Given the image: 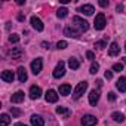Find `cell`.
Wrapping results in <instances>:
<instances>
[{"label": "cell", "mask_w": 126, "mask_h": 126, "mask_svg": "<svg viewBox=\"0 0 126 126\" xmlns=\"http://www.w3.org/2000/svg\"><path fill=\"white\" fill-rule=\"evenodd\" d=\"M56 113H58V114H61V116H64L65 119H67V117H70V114H71V111H70V110H67L65 107H56Z\"/></svg>", "instance_id": "44dd1931"}, {"label": "cell", "mask_w": 126, "mask_h": 126, "mask_svg": "<svg viewBox=\"0 0 126 126\" xmlns=\"http://www.w3.org/2000/svg\"><path fill=\"white\" fill-rule=\"evenodd\" d=\"M11 101H12L14 104H19V102H22V101H24V92H22V91L15 92V94L11 96Z\"/></svg>", "instance_id": "4fadbf2b"}, {"label": "cell", "mask_w": 126, "mask_h": 126, "mask_svg": "<svg viewBox=\"0 0 126 126\" xmlns=\"http://www.w3.org/2000/svg\"><path fill=\"white\" fill-rule=\"evenodd\" d=\"M123 64H126V56H125V58H123Z\"/></svg>", "instance_id": "b9f144b4"}, {"label": "cell", "mask_w": 126, "mask_h": 126, "mask_svg": "<svg viewBox=\"0 0 126 126\" xmlns=\"http://www.w3.org/2000/svg\"><path fill=\"white\" fill-rule=\"evenodd\" d=\"M71 25H73L76 30H79L80 33H85V31H88V28H89V22L85 21V19H82L80 16H74Z\"/></svg>", "instance_id": "6da1fadb"}, {"label": "cell", "mask_w": 126, "mask_h": 126, "mask_svg": "<svg viewBox=\"0 0 126 126\" xmlns=\"http://www.w3.org/2000/svg\"><path fill=\"white\" fill-rule=\"evenodd\" d=\"M11 113H12V116H14V117H19V116H21V111H19L18 108H15V107H12V108H11Z\"/></svg>", "instance_id": "4dcf8cb0"}, {"label": "cell", "mask_w": 126, "mask_h": 126, "mask_svg": "<svg viewBox=\"0 0 126 126\" xmlns=\"http://www.w3.org/2000/svg\"><path fill=\"white\" fill-rule=\"evenodd\" d=\"M70 92H71V86H70V85L65 83V85H61V86H59V94H61V95L65 96V95H70Z\"/></svg>", "instance_id": "ffe728a7"}, {"label": "cell", "mask_w": 126, "mask_h": 126, "mask_svg": "<svg viewBox=\"0 0 126 126\" xmlns=\"http://www.w3.org/2000/svg\"><path fill=\"white\" fill-rule=\"evenodd\" d=\"M11 123V117H9V114H2L0 116V126H8Z\"/></svg>", "instance_id": "603a6c76"}, {"label": "cell", "mask_w": 126, "mask_h": 126, "mask_svg": "<svg viewBox=\"0 0 126 126\" xmlns=\"http://www.w3.org/2000/svg\"><path fill=\"white\" fill-rule=\"evenodd\" d=\"M99 6L107 8V6H108V0H99Z\"/></svg>", "instance_id": "836d02e7"}, {"label": "cell", "mask_w": 126, "mask_h": 126, "mask_svg": "<svg viewBox=\"0 0 126 126\" xmlns=\"http://www.w3.org/2000/svg\"><path fill=\"white\" fill-rule=\"evenodd\" d=\"M30 22H31V25H33L34 30H37V31H43V30H45V25H43V22H42L40 18H37V16H31Z\"/></svg>", "instance_id": "52a82bcc"}, {"label": "cell", "mask_w": 126, "mask_h": 126, "mask_svg": "<svg viewBox=\"0 0 126 126\" xmlns=\"http://www.w3.org/2000/svg\"><path fill=\"white\" fill-rule=\"evenodd\" d=\"M45 98H46V102H56V101H58V94H56V91L49 89V91L46 92Z\"/></svg>", "instance_id": "9c48e42d"}, {"label": "cell", "mask_w": 126, "mask_h": 126, "mask_svg": "<svg viewBox=\"0 0 126 126\" xmlns=\"http://www.w3.org/2000/svg\"><path fill=\"white\" fill-rule=\"evenodd\" d=\"M111 119L116 120V122H119V123H123V122H125V116H123L122 113H119V111H114V113L111 114Z\"/></svg>", "instance_id": "cb8c5ba5"}, {"label": "cell", "mask_w": 126, "mask_h": 126, "mask_svg": "<svg viewBox=\"0 0 126 126\" xmlns=\"http://www.w3.org/2000/svg\"><path fill=\"white\" fill-rule=\"evenodd\" d=\"M64 74H65V64L62 61H59L56 64V67H55V70H53V77L55 79H61Z\"/></svg>", "instance_id": "5b68a950"}, {"label": "cell", "mask_w": 126, "mask_h": 126, "mask_svg": "<svg viewBox=\"0 0 126 126\" xmlns=\"http://www.w3.org/2000/svg\"><path fill=\"white\" fill-rule=\"evenodd\" d=\"M18 21H21V22L25 21V15H24V14H19V15H18Z\"/></svg>", "instance_id": "d590c367"}, {"label": "cell", "mask_w": 126, "mask_h": 126, "mask_svg": "<svg viewBox=\"0 0 126 126\" xmlns=\"http://www.w3.org/2000/svg\"><path fill=\"white\" fill-rule=\"evenodd\" d=\"M9 42L11 43H18L19 42V36L18 34H11L9 36Z\"/></svg>", "instance_id": "f1b7e54d"}, {"label": "cell", "mask_w": 126, "mask_h": 126, "mask_svg": "<svg viewBox=\"0 0 126 126\" xmlns=\"http://www.w3.org/2000/svg\"><path fill=\"white\" fill-rule=\"evenodd\" d=\"M108 99H110V101H116V94H114V92H110V94H108Z\"/></svg>", "instance_id": "e575fe53"}, {"label": "cell", "mask_w": 126, "mask_h": 126, "mask_svg": "<svg viewBox=\"0 0 126 126\" xmlns=\"http://www.w3.org/2000/svg\"><path fill=\"white\" fill-rule=\"evenodd\" d=\"M96 123H98V119L92 114H86V116L82 117V125L83 126H95Z\"/></svg>", "instance_id": "8992f818"}, {"label": "cell", "mask_w": 126, "mask_h": 126, "mask_svg": "<svg viewBox=\"0 0 126 126\" xmlns=\"http://www.w3.org/2000/svg\"><path fill=\"white\" fill-rule=\"evenodd\" d=\"M125 49H126V45H125Z\"/></svg>", "instance_id": "7bdbcfd3"}, {"label": "cell", "mask_w": 126, "mask_h": 126, "mask_svg": "<svg viewBox=\"0 0 126 126\" xmlns=\"http://www.w3.org/2000/svg\"><path fill=\"white\" fill-rule=\"evenodd\" d=\"M9 55L12 56V59H19L21 55H22V49H21V47H14V49L9 52Z\"/></svg>", "instance_id": "d6986e66"}, {"label": "cell", "mask_w": 126, "mask_h": 126, "mask_svg": "<svg viewBox=\"0 0 126 126\" xmlns=\"http://www.w3.org/2000/svg\"><path fill=\"white\" fill-rule=\"evenodd\" d=\"M67 46H68V43H67L65 40H59V42L56 43V47H58V49H65Z\"/></svg>", "instance_id": "83f0119b"}, {"label": "cell", "mask_w": 126, "mask_h": 126, "mask_svg": "<svg viewBox=\"0 0 126 126\" xmlns=\"http://www.w3.org/2000/svg\"><path fill=\"white\" fill-rule=\"evenodd\" d=\"M98 70H99V65H98V62H92V65H91V70H89V73H91V74H96V73H98Z\"/></svg>", "instance_id": "484cf974"}, {"label": "cell", "mask_w": 126, "mask_h": 126, "mask_svg": "<svg viewBox=\"0 0 126 126\" xmlns=\"http://www.w3.org/2000/svg\"><path fill=\"white\" fill-rule=\"evenodd\" d=\"M117 12H123V5H117Z\"/></svg>", "instance_id": "74e56055"}, {"label": "cell", "mask_w": 126, "mask_h": 126, "mask_svg": "<svg viewBox=\"0 0 126 126\" xmlns=\"http://www.w3.org/2000/svg\"><path fill=\"white\" fill-rule=\"evenodd\" d=\"M95 47L96 49H104V47H107V42L105 40H99V42L95 43Z\"/></svg>", "instance_id": "4316f807"}, {"label": "cell", "mask_w": 126, "mask_h": 126, "mask_svg": "<svg viewBox=\"0 0 126 126\" xmlns=\"http://www.w3.org/2000/svg\"><path fill=\"white\" fill-rule=\"evenodd\" d=\"M105 24H107V21H105V15L101 12V14H98L96 16H95V21H94V27H95V30H104L105 28Z\"/></svg>", "instance_id": "3957f363"}, {"label": "cell", "mask_w": 126, "mask_h": 126, "mask_svg": "<svg viewBox=\"0 0 126 126\" xmlns=\"http://www.w3.org/2000/svg\"><path fill=\"white\" fill-rule=\"evenodd\" d=\"M16 74H18V80L21 82V83H24V82H27V70L24 68V67H18V71H16Z\"/></svg>", "instance_id": "5bb4252c"}, {"label": "cell", "mask_w": 126, "mask_h": 126, "mask_svg": "<svg viewBox=\"0 0 126 126\" xmlns=\"http://www.w3.org/2000/svg\"><path fill=\"white\" fill-rule=\"evenodd\" d=\"M79 12H82V14H85V15H92V14L95 12V9H94L92 5H83V6L79 8Z\"/></svg>", "instance_id": "9a60e30c"}, {"label": "cell", "mask_w": 126, "mask_h": 126, "mask_svg": "<svg viewBox=\"0 0 126 126\" xmlns=\"http://www.w3.org/2000/svg\"><path fill=\"white\" fill-rule=\"evenodd\" d=\"M31 125H33V126H45V120H43L40 116L33 114V116H31Z\"/></svg>", "instance_id": "e0dca14e"}, {"label": "cell", "mask_w": 126, "mask_h": 126, "mask_svg": "<svg viewBox=\"0 0 126 126\" xmlns=\"http://www.w3.org/2000/svg\"><path fill=\"white\" fill-rule=\"evenodd\" d=\"M119 53H120V46H119V43H117V42H113V43L110 45L108 55H110V56H117Z\"/></svg>", "instance_id": "30bf717a"}, {"label": "cell", "mask_w": 126, "mask_h": 126, "mask_svg": "<svg viewBox=\"0 0 126 126\" xmlns=\"http://www.w3.org/2000/svg\"><path fill=\"white\" fill-rule=\"evenodd\" d=\"M68 65H70L71 70H77V68L80 67V62H79V59H76V58H70V59H68Z\"/></svg>", "instance_id": "7402d4cb"}, {"label": "cell", "mask_w": 126, "mask_h": 126, "mask_svg": "<svg viewBox=\"0 0 126 126\" xmlns=\"http://www.w3.org/2000/svg\"><path fill=\"white\" fill-rule=\"evenodd\" d=\"M96 85H98V88H101L102 86V80H96Z\"/></svg>", "instance_id": "f35d334b"}, {"label": "cell", "mask_w": 126, "mask_h": 126, "mask_svg": "<svg viewBox=\"0 0 126 126\" xmlns=\"http://www.w3.org/2000/svg\"><path fill=\"white\" fill-rule=\"evenodd\" d=\"M43 68V58H36L31 61V71L34 74H39Z\"/></svg>", "instance_id": "277c9868"}, {"label": "cell", "mask_w": 126, "mask_h": 126, "mask_svg": "<svg viewBox=\"0 0 126 126\" xmlns=\"http://www.w3.org/2000/svg\"><path fill=\"white\" fill-rule=\"evenodd\" d=\"M42 46H43L45 49H49V46H50V45H49V42H43V43H42Z\"/></svg>", "instance_id": "8d00e7d4"}, {"label": "cell", "mask_w": 126, "mask_h": 126, "mask_svg": "<svg viewBox=\"0 0 126 126\" xmlns=\"http://www.w3.org/2000/svg\"><path fill=\"white\" fill-rule=\"evenodd\" d=\"M14 79H15V74H14L12 71L6 70V71H3V73H2V80H5V82H8V83H12V82H14Z\"/></svg>", "instance_id": "2e32d148"}, {"label": "cell", "mask_w": 126, "mask_h": 126, "mask_svg": "<svg viewBox=\"0 0 126 126\" xmlns=\"http://www.w3.org/2000/svg\"><path fill=\"white\" fill-rule=\"evenodd\" d=\"M15 126H27V125H22V123H16Z\"/></svg>", "instance_id": "60d3db41"}, {"label": "cell", "mask_w": 126, "mask_h": 126, "mask_svg": "<svg viewBox=\"0 0 126 126\" xmlns=\"http://www.w3.org/2000/svg\"><path fill=\"white\" fill-rule=\"evenodd\" d=\"M104 77H105V79H107V80H111V79H113V73H111V71H108V70H107V71H105V73H104Z\"/></svg>", "instance_id": "d6a6232c"}, {"label": "cell", "mask_w": 126, "mask_h": 126, "mask_svg": "<svg viewBox=\"0 0 126 126\" xmlns=\"http://www.w3.org/2000/svg\"><path fill=\"white\" fill-rule=\"evenodd\" d=\"M116 88L119 89V92H126V77H120L116 83Z\"/></svg>", "instance_id": "ac0fdd59"}, {"label": "cell", "mask_w": 126, "mask_h": 126, "mask_svg": "<svg viewBox=\"0 0 126 126\" xmlns=\"http://www.w3.org/2000/svg\"><path fill=\"white\" fill-rule=\"evenodd\" d=\"M86 58H88V59H95V53H94L92 50H88V52H86Z\"/></svg>", "instance_id": "1f68e13d"}, {"label": "cell", "mask_w": 126, "mask_h": 126, "mask_svg": "<svg viewBox=\"0 0 126 126\" xmlns=\"http://www.w3.org/2000/svg\"><path fill=\"white\" fill-rule=\"evenodd\" d=\"M40 95H42V89H40L39 86L34 85V86L30 88V98H31V99H39Z\"/></svg>", "instance_id": "8fae6325"}, {"label": "cell", "mask_w": 126, "mask_h": 126, "mask_svg": "<svg viewBox=\"0 0 126 126\" xmlns=\"http://www.w3.org/2000/svg\"><path fill=\"white\" fill-rule=\"evenodd\" d=\"M16 3H18V5H24V3H25V0H18Z\"/></svg>", "instance_id": "ab89813d"}, {"label": "cell", "mask_w": 126, "mask_h": 126, "mask_svg": "<svg viewBox=\"0 0 126 126\" xmlns=\"http://www.w3.org/2000/svg\"><path fill=\"white\" fill-rule=\"evenodd\" d=\"M64 34H65L67 37H79L82 33H80L79 30H76L73 25H68V27H65V30H64Z\"/></svg>", "instance_id": "ba28073f"}, {"label": "cell", "mask_w": 126, "mask_h": 126, "mask_svg": "<svg viewBox=\"0 0 126 126\" xmlns=\"http://www.w3.org/2000/svg\"><path fill=\"white\" fill-rule=\"evenodd\" d=\"M67 15H68V9H67V8H59V9L56 11V16H58L59 19L65 18Z\"/></svg>", "instance_id": "d4e9b609"}, {"label": "cell", "mask_w": 126, "mask_h": 126, "mask_svg": "<svg viewBox=\"0 0 126 126\" xmlns=\"http://www.w3.org/2000/svg\"><path fill=\"white\" fill-rule=\"evenodd\" d=\"M86 89H88V82H85V80L80 82V83L74 88V91H73V98H74V99H79V98L85 94Z\"/></svg>", "instance_id": "7a4b0ae2"}, {"label": "cell", "mask_w": 126, "mask_h": 126, "mask_svg": "<svg viewBox=\"0 0 126 126\" xmlns=\"http://www.w3.org/2000/svg\"><path fill=\"white\" fill-rule=\"evenodd\" d=\"M123 70V64H120V62H117V64H113V71H122Z\"/></svg>", "instance_id": "f546056e"}, {"label": "cell", "mask_w": 126, "mask_h": 126, "mask_svg": "<svg viewBox=\"0 0 126 126\" xmlns=\"http://www.w3.org/2000/svg\"><path fill=\"white\" fill-rule=\"evenodd\" d=\"M98 101H99V92L95 91V89L91 91V94H89V104L95 107V105L98 104Z\"/></svg>", "instance_id": "7c38bea8"}]
</instances>
